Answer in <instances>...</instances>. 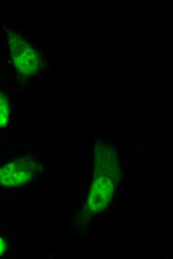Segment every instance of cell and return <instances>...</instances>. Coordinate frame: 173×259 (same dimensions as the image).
<instances>
[{"instance_id": "obj_1", "label": "cell", "mask_w": 173, "mask_h": 259, "mask_svg": "<svg viewBox=\"0 0 173 259\" xmlns=\"http://www.w3.org/2000/svg\"><path fill=\"white\" fill-rule=\"evenodd\" d=\"M8 43L14 64L21 74L30 75L38 71L40 66L38 54L26 41L10 31Z\"/></svg>"}, {"instance_id": "obj_2", "label": "cell", "mask_w": 173, "mask_h": 259, "mask_svg": "<svg viewBox=\"0 0 173 259\" xmlns=\"http://www.w3.org/2000/svg\"><path fill=\"white\" fill-rule=\"evenodd\" d=\"M32 161L19 159L0 168V183L6 187L24 184L32 177Z\"/></svg>"}, {"instance_id": "obj_3", "label": "cell", "mask_w": 173, "mask_h": 259, "mask_svg": "<svg viewBox=\"0 0 173 259\" xmlns=\"http://www.w3.org/2000/svg\"><path fill=\"white\" fill-rule=\"evenodd\" d=\"M10 108L7 99L0 91V127H4L8 123Z\"/></svg>"}, {"instance_id": "obj_4", "label": "cell", "mask_w": 173, "mask_h": 259, "mask_svg": "<svg viewBox=\"0 0 173 259\" xmlns=\"http://www.w3.org/2000/svg\"><path fill=\"white\" fill-rule=\"evenodd\" d=\"M6 244L4 241L0 237V256L5 250Z\"/></svg>"}, {"instance_id": "obj_5", "label": "cell", "mask_w": 173, "mask_h": 259, "mask_svg": "<svg viewBox=\"0 0 173 259\" xmlns=\"http://www.w3.org/2000/svg\"><path fill=\"white\" fill-rule=\"evenodd\" d=\"M107 164L108 165V166H109V162H107Z\"/></svg>"}, {"instance_id": "obj_6", "label": "cell", "mask_w": 173, "mask_h": 259, "mask_svg": "<svg viewBox=\"0 0 173 259\" xmlns=\"http://www.w3.org/2000/svg\"><path fill=\"white\" fill-rule=\"evenodd\" d=\"M96 176V174H94V175H93V177H95Z\"/></svg>"}, {"instance_id": "obj_7", "label": "cell", "mask_w": 173, "mask_h": 259, "mask_svg": "<svg viewBox=\"0 0 173 259\" xmlns=\"http://www.w3.org/2000/svg\"><path fill=\"white\" fill-rule=\"evenodd\" d=\"M106 189H107V190H109V188H107Z\"/></svg>"}, {"instance_id": "obj_8", "label": "cell", "mask_w": 173, "mask_h": 259, "mask_svg": "<svg viewBox=\"0 0 173 259\" xmlns=\"http://www.w3.org/2000/svg\"><path fill=\"white\" fill-rule=\"evenodd\" d=\"M107 193L108 194H109V192L108 191H107Z\"/></svg>"}]
</instances>
